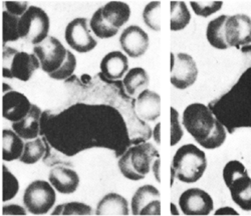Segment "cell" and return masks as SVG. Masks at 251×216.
<instances>
[{
	"mask_svg": "<svg viewBox=\"0 0 251 216\" xmlns=\"http://www.w3.org/2000/svg\"><path fill=\"white\" fill-rule=\"evenodd\" d=\"M209 108L229 133L239 128H251V67L241 74L231 89L209 104Z\"/></svg>",
	"mask_w": 251,
	"mask_h": 216,
	"instance_id": "obj_1",
	"label": "cell"
},
{
	"mask_svg": "<svg viewBox=\"0 0 251 216\" xmlns=\"http://www.w3.org/2000/svg\"><path fill=\"white\" fill-rule=\"evenodd\" d=\"M182 122L186 130L203 148H218L226 139L225 126L215 117L209 106L202 103L188 105L183 112Z\"/></svg>",
	"mask_w": 251,
	"mask_h": 216,
	"instance_id": "obj_2",
	"label": "cell"
},
{
	"mask_svg": "<svg viewBox=\"0 0 251 216\" xmlns=\"http://www.w3.org/2000/svg\"><path fill=\"white\" fill-rule=\"evenodd\" d=\"M33 53L40 62V68L52 79L65 80L75 70V56L53 36L35 45Z\"/></svg>",
	"mask_w": 251,
	"mask_h": 216,
	"instance_id": "obj_3",
	"label": "cell"
},
{
	"mask_svg": "<svg viewBox=\"0 0 251 216\" xmlns=\"http://www.w3.org/2000/svg\"><path fill=\"white\" fill-rule=\"evenodd\" d=\"M160 157L158 150L150 142H144L130 147L119 160L122 174L130 180L144 179L156 158Z\"/></svg>",
	"mask_w": 251,
	"mask_h": 216,
	"instance_id": "obj_4",
	"label": "cell"
},
{
	"mask_svg": "<svg viewBox=\"0 0 251 216\" xmlns=\"http://www.w3.org/2000/svg\"><path fill=\"white\" fill-rule=\"evenodd\" d=\"M172 168L176 178L181 182H197L207 168L205 152L194 144H185L176 151Z\"/></svg>",
	"mask_w": 251,
	"mask_h": 216,
	"instance_id": "obj_5",
	"label": "cell"
},
{
	"mask_svg": "<svg viewBox=\"0 0 251 216\" xmlns=\"http://www.w3.org/2000/svg\"><path fill=\"white\" fill-rule=\"evenodd\" d=\"M40 67V62L34 53L28 54L11 47L3 46L2 74L5 78H16L28 81Z\"/></svg>",
	"mask_w": 251,
	"mask_h": 216,
	"instance_id": "obj_6",
	"label": "cell"
},
{
	"mask_svg": "<svg viewBox=\"0 0 251 216\" xmlns=\"http://www.w3.org/2000/svg\"><path fill=\"white\" fill-rule=\"evenodd\" d=\"M50 27V20L47 12L40 7L29 6L19 19L18 32L20 38L38 45L49 37Z\"/></svg>",
	"mask_w": 251,
	"mask_h": 216,
	"instance_id": "obj_7",
	"label": "cell"
},
{
	"mask_svg": "<svg viewBox=\"0 0 251 216\" xmlns=\"http://www.w3.org/2000/svg\"><path fill=\"white\" fill-rule=\"evenodd\" d=\"M54 187L50 182L35 180L25 190L24 203L31 214H47L55 203Z\"/></svg>",
	"mask_w": 251,
	"mask_h": 216,
	"instance_id": "obj_8",
	"label": "cell"
},
{
	"mask_svg": "<svg viewBox=\"0 0 251 216\" xmlns=\"http://www.w3.org/2000/svg\"><path fill=\"white\" fill-rule=\"evenodd\" d=\"M171 77L174 87L184 90L192 86L197 80L198 68L195 60L186 53L174 54L171 52Z\"/></svg>",
	"mask_w": 251,
	"mask_h": 216,
	"instance_id": "obj_9",
	"label": "cell"
},
{
	"mask_svg": "<svg viewBox=\"0 0 251 216\" xmlns=\"http://www.w3.org/2000/svg\"><path fill=\"white\" fill-rule=\"evenodd\" d=\"M65 38L68 44L79 53H87L93 50L98 42L92 36L88 28L87 18H75L67 25Z\"/></svg>",
	"mask_w": 251,
	"mask_h": 216,
	"instance_id": "obj_10",
	"label": "cell"
},
{
	"mask_svg": "<svg viewBox=\"0 0 251 216\" xmlns=\"http://www.w3.org/2000/svg\"><path fill=\"white\" fill-rule=\"evenodd\" d=\"M225 38L229 47L250 45L251 18L245 14L229 16L225 22Z\"/></svg>",
	"mask_w": 251,
	"mask_h": 216,
	"instance_id": "obj_11",
	"label": "cell"
},
{
	"mask_svg": "<svg viewBox=\"0 0 251 216\" xmlns=\"http://www.w3.org/2000/svg\"><path fill=\"white\" fill-rule=\"evenodd\" d=\"M179 206L184 215H209L214 209L212 197L200 188L185 190L179 198Z\"/></svg>",
	"mask_w": 251,
	"mask_h": 216,
	"instance_id": "obj_12",
	"label": "cell"
},
{
	"mask_svg": "<svg viewBox=\"0 0 251 216\" xmlns=\"http://www.w3.org/2000/svg\"><path fill=\"white\" fill-rule=\"evenodd\" d=\"M133 215H161V194L153 185H143L131 201Z\"/></svg>",
	"mask_w": 251,
	"mask_h": 216,
	"instance_id": "obj_13",
	"label": "cell"
},
{
	"mask_svg": "<svg viewBox=\"0 0 251 216\" xmlns=\"http://www.w3.org/2000/svg\"><path fill=\"white\" fill-rule=\"evenodd\" d=\"M121 47L132 58H138L147 52L149 36L141 27L131 25L126 28L120 37Z\"/></svg>",
	"mask_w": 251,
	"mask_h": 216,
	"instance_id": "obj_14",
	"label": "cell"
},
{
	"mask_svg": "<svg viewBox=\"0 0 251 216\" xmlns=\"http://www.w3.org/2000/svg\"><path fill=\"white\" fill-rule=\"evenodd\" d=\"M32 104L20 92L9 90L2 97V115L11 122L24 119L30 111Z\"/></svg>",
	"mask_w": 251,
	"mask_h": 216,
	"instance_id": "obj_15",
	"label": "cell"
},
{
	"mask_svg": "<svg viewBox=\"0 0 251 216\" xmlns=\"http://www.w3.org/2000/svg\"><path fill=\"white\" fill-rule=\"evenodd\" d=\"M132 103L137 115L144 121H155L161 114V97L158 93L149 89L140 93Z\"/></svg>",
	"mask_w": 251,
	"mask_h": 216,
	"instance_id": "obj_16",
	"label": "cell"
},
{
	"mask_svg": "<svg viewBox=\"0 0 251 216\" xmlns=\"http://www.w3.org/2000/svg\"><path fill=\"white\" fill-rule=\"evenodd\" d=\"M41 116L40 108L32 104L29 113L24 119L13 122L12 129L25 140L35 139L41 133Z\"/></svg>",
	"mask_w": 251,
	"mask_h": 216,
	"instance_id": "obj_17",
	"label": "cell"
},
{
	"mask_svg": "<svg viewBox=\"0 0 251 216\" xmlns=\"http://www.w3.org/2000/svg\"><path fill=\"white\" fill-rule=\"evenodd\" d=\"M51 185L62 194L74 193L79 184V177L75 170L67 167H54L49 175Z\"/></svg>",
	"mask_w": 251,
	"mask_h": 216,
	"instance_id": "obj_18",
	"label": "cell"
},
{
	"mask_svg": "<svg viewBox=\"0 0 251 216\" xmlns=\"http://www.w3.org/2000/svg\"><path fill=\"white\" fill-rule=\"evenodd\" d=\"M129 69L128 57L121 51H112L104 55L100 62L101 73L109 79L122 78Z\"/></svg>",
	"mask_w": 251,
	"mask_h": 216,
	"instance_id": "obj_19",
	"label": "cell"
},
{
	"mask_svg": "<svg viewBox=\"0 0 251 216\" xmlns=\"http://www.w3.org/2000/svg\"><path fill=\"white\" fill-rule=\"evenodd\" d=\"M129 214L128 201L117 193H109L103 196L96 210L98 216H127Z\"/></svg>",
	"mask_w": 251,
	"mask_h": 216,
	"instance_id": "obj_20",
	"label": "cell"
},
{
	"mask_svg": "<svg viewBox=\"0 0 251 216\" xmlns=\"http://www.w3.org/2000/svg\"><path fill=\"white\" fill-rule=\"evenodd\" d=\"M101 13L103 19L111 26L120 29V27L129 21L131 16V8L125 2L111 1L101 7Z\"/></svg>",
	"mask_w": 251,
	"mask_h": 216,
	"instance_id": "obj_21",
	"label": "cell"
},
{
	"mask_svg": "<svg viewBox=\"0 0 251 216\" xmlns=\"http://www.w3.org/2000/svg\"><path fill=\"white\" fill-rule=\"evenodd\" d=\"M149 83V75L147 71L142 67L131 68L123 79V84L126 92L132 97H135L142 93L144 90L148 89Z\"/></svg>",
	"mask_w": 251,
	"mask_h": 216,
	"instance_id": "obj_22",
	"label": "cell"
},
{
	"mask_svg": "<svg viewBox=\"0 0 251 216\" xmlns=\"http://www.w3.org/2000/svg\"><path fill=\"white\" fill-rule=\"evenodd\" d=\"M231 198L244 211H251V178L249 175L235 180L229 187Z\"/></svg>",
	"mask_w": 251,
	"mask_h": 216,
	"instance_id": "obj_23",
	"label": "cell"
},
{
	"mask_svg": "<svg viewBox=\"0 0 251 216\" xmlns=\"http://www.w3.org/2000/svg\"><path fill=\"white\" fill-rule=\"evenodd\" d=\"M25 142L14 130L4 129L2 131V158L4 161H13L22 157Z\"/></svg>",
	"mask_w": 251,
	"mask_h": 216,
	"instance_id": "obj_24",
	"label": "cell"
},
{
	"mask_svg": "<svg viewBox=\"0 0 251 216\" xmlns=\"http://www.w3.org/2000/svg\"><path fill=\"white\" fill-rule=\"evenodd\" d=\"M228 17V15H221L208 23L206 37L214 48L221 50L229 48L225 38V22Z\"/></svg>",
	"mask_w": 251,
	"mask_h": 216,
	"instance_id": "obj_25",
	"label": "cell"
},
{
	"mask_svg": "<svg viewBox=\"0 0 251 216\" xmlns=\"http://www.w3.org/2000/svg\"><path fill=\"white\" fill-rule=\"evenodd\" d=\"M170 11V29L172 31L182 30L190 23L191 14L184 1H171Z\"/></svg>",
	"mask_w": 251,
	"mask_h": 216,
	"instance_id": "obj_26",
	"label": "cell"
},
{
	"mask_svg": "<svg viewBox=\"0 0 251 216\" xmlns=\"http://www.w3.org/2000/svg\"><path fill=\"white\" fill-rule=\"evenodd\" d=\"M45 141L39 137L35 138L32 141H28L25 144V150L19 161L25 164H34L38 162L46 152Z\"/></svg>",
	"mask_w": 251,
	"mask_h": 216,
	"instance_id": "obj_27",
	"label": "cell"
},
{
	"mask_svg": "<svg viewBox=\"0 0 251 216\" xmlns=\"http://www.w3.org/2000/svg\"><path fill=\"white\" fill-rule=\"evenodd\" d=\"M90 26H91V29L93 30V32L95 33V35L100 39L111 38V37L117 35V33L119 32L118 28L111 26L107 22V21L103 19L102 13H101V7L99 8L94 13V15L91 19Z\"/></svg>",
	"mask_w": 251,
	"mask_h": 216,
	"instance_id": "obj_28",
	"label": "cell"
},
{
	"mask_svg": "<svg viewBox=\"0 0 251 216\" xmlns=\"http://www.w3.org/2000/svg\"><path fill=\"white\" fill-rule=\"evenodd\" d=\"M20 17L10 14L7 11L2 13V37L3 46L7 42L16 41L20 38L18 32V23Z\"/></svg>",
	"mask_w": 251,
	"mask_h": 216,
	"instance_id": "obj_29",
	"label": "cell"
},
{
	"mask_svg": "<svg viewBox=\"0 0 251 216\" xmlns=\"http://www.w3.org/2000/svg\"><path fill=\"white\" fill-rule=\"evenodd\" d=\"M144 22L155 31L161 30V2L152 1L147 4L143 11Z\"/></svg>",
	"mask_w": 251,
	"mask_h": 216,
	"instance_id": "obj_30",
	"label": "cell"
},
{
	"mask_svg": "<svg viewBox=\"0 0 251 216\" xmlns=\"http://www.w3.org/2000/svg\"><path fill=\"white\" fill-rule=\"evenodd\" d=\"M247 175L248 171L246 167L238 160H231L227 162L223 168V180L227 187H229L238 178Z\"/></svg>",
	"mask_w": 251,
	"mask_h": 216,
	"instance_id": "obj_31",
	"label": "cell"
},
{
	"mask_svg": "<svg viewBox=\"0 0 251 216\" xmlns=\"http://www.w3.org/2000/svg\"><path fill=\"white\" fill-rule=\"evenodd\" d=\"M93 209L90 205L80 202H70L60 204L54 208L51 215H92Z\"/></svg>",
	"mask_w": 251,
	"mask_h": 216,
	"instance_id": "obj_32",
	"label": "cell"
},
{
	"mask_svg": "<svg viewBox=\"0 0 251 216\" xmlns=\"http://www.w3.org/2000/svg\"><path fill=\"white\" fill-rule=\"evenodd\" d=\"M19 190V183L16 177L3 165L2 174V200L4 202L15 197Z\"/></svg>",
	"mask_w": 251,
	"mask_h": 216,
	"instance_id": "obj_33",
	"label": "cell"
},
{
	"mask_svg": "<svg viewBox=\"0 0 251 216\" xmlns=\"http://www.w3.org/2000/svg\"><path fill=\"white\" fill-rule=\"evenodd\" d=\"M190 5L196 15L208 17L218 12L223 5L222 1H191Z\"/></svg>",
	"mask_w": 251,
	"mask_h": 216,
	"instance_id": "obj_34",
	"label": "cell"
},
{
	"mask_svg": "<svg viewBox=\"0 0 251 216\" xmlns=\"http://www.w3.org/2000/svg\"><path fill=\"white\" fill-rule=\"evenodd\" d=\"M170 121H171V140L170 145L175 146L182 139L184 132L179 120V112L174 107L170 108Z\"/></svg>",
	"mask_w": 251,
	"mask_h": 216,
	"instance_id": "obj_35",
	"label": "cell"
},
{
	"mask_svg": "<svg viewBox=\"0 0 251 216\" xmlns=\"http://www.w3.org/2000/svg\"><path fill=\"white\" fill-rule=\"evenodd\" d=\"M6 11L17 17H22L28 9L27 1H5Z\"/></svg>",
	"mask_w": 251,
	"mask_h": 216,
	"instance_id": "obj_36",
	"label": "cell"
},
{
	"mask_svg": "<svg viewBox=\"0 0 251 216\" xmlns=\"http://www.w3.org/2000/svg\"><path fill=\"white\" fill-rule=\"evenodd\" d=\"M3 215H26V211L24 207L17 204L4 205L2 208Z\"/></svg>",
	"mask_w": 251,
	"mask_h": 216,
	"instance_id": "obj_37",
	"label": "cell"
},
{
	"mask_svg": "<svg viewBox=\"0 0 251 216\" xmlns=\"http://www.w3.org/2000/svg\"><path fill=\"white\" fill-rule=\"evenodd\" d=\"M152 168H153L155 178L157 179L158 182H160L161 181V176H160V174H161V159H160V157L155 159V161L153 162Z\"/></svg>",
	"mask_w": 251,
	"mask_h": 216,
	"instance_id": "obj_38",
	"label": "cell"
},
{
	"mask_svg": "<svg viewBox=\"0 0 251 216\" xmlns=\"http://www.w3.org/2000/svg\"><path fill=\"white\" fill-rule=\"evenodd\" d=\"M214 215H239V213L231 207H222L216 210Z\"/></svg>",
	"mask_w": 251,
	"mask_h": 216,
	"instance_id": "obj_39",
	"label": "cell"
},
{
	"mask_svg": "<svg viewBox=\"0 0 251 216\" xmlns=\"http://www.w3.org/2000/svg\"><path fill=\"white\" fill-rule=\"evenodd\" d=\"M153 137L158 145L161 144V123L158 122L153 130Z\"/></svg>",
	"mask_w": 251,
	"mask_h": 216,
	"instance_id": "obj_40",
	"label": "cell"
},
{
	"mask_svg": "<svg viewBox=\"0 0 251 216\" xmlns=\"http://www.w3.org/2000/svg\"><path fill=\"white\" fill-rule=\"evenodd\" d=\"M170 209H171L172 215H179V210H178L176 204H174L173 202H171V204H170Z\"/></svg>",
	"mask_w": 251,
	"mask_h": 216,
	"instance_id": "obj_41",
	"label": "cell"
}]
</instances>
